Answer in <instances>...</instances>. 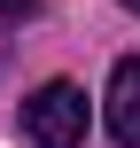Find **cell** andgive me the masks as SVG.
<instances>
[{
	"mask_svg": "<svg viewBox=\"0 0 140 148\" xmlns=\"http://www.w3.org/2000/svg\"><path fill=\"white\" fill-rule=\"evenodd\" d=\"M23 140L31 148H78L86 140V94L70 78H47L31 101H23Z\"/></svg>",
	"mask_w": 140,
	"mask_h": 148,
	"instance_id": "cell-1",
	"label": "cell"
},
{
	"mask_svg": "<svg viewBox=\"0 0 140 148\" xmlns=\"http://www.w3.org/2000/svg\"><path fill=\"white\" fill-rule=\"evenodd\" d=\"M109 140L117 148H140V55H125L117 70H109Z\"/></svg>",
	"mask_w": 140,
	"mask_h": 148,
	"instance_id": "cell-2",
	"label": "cell"
},
{
	"mask_svg": "<svg viewBox=\"0 0 140 148\" xmlns=\"http://www.w3.org/2000/svg\"><path fill=\"white\" fill-rule=\"evenodd\" d=\"M0 16L16 23V16H39V0H0Z\"/></svg>",
	"mask_w": 140,
	"mask_h": 148,
	"instance_id": "cell-3",
	"label": "cell"
},
{
	"mask_svg": "<svg viewBox=\"0 0 140 148\" xmlns=\"http://www.w3.org/2000/svg\"><path fill=\"white\" fill-rule=\"evenodd\" d=\"M125 8H132V16H140V0H125Z\"/></svg>",
	"mask_w": 140,
	"mask_h": 148,
	"instance_id": "cell-4",
	"label": "cell"
}]
</instances>
